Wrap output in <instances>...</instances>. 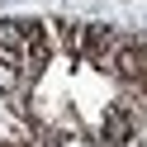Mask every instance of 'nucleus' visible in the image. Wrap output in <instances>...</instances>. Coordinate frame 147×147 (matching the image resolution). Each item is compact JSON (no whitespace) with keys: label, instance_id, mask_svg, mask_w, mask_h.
Listing matches in <instances>:
<instances>
[{"label":"nucleus","instance_id":"nucleus-3","mask_svg":"<svg viewBox=\"0 0 147 147\" xmlns=\"http://www.w3.org/2000/svg\"><path fill=\"white\" fill-rule=\"evenodd\" d=\"M109 71H114L123 86L147 81V48H142V38H119L114 57H109Z\"/></svg>","mask_w":147,"mask_h":147},{"label":"nucleus","instance_id":"nucleus-2","mask_svg":"<svg viewBox=\"0 0 147 147\" xmlns=\"http://www.w3.org/2000/svg\"><path fill=\"white\" fill-rule=\"evenodd\" d=\"M114 48H119V33L109 29V24H81V43H76V57H81V62L109 67Z\"/></svg>","mask_w":147,"mask_h":147},{"label":"nucleus","instance_id":"nucleus-4","mask_svg":"<svg viewBox=\"0 0 147 147\" xmlns=\"http://www.w3.org/2000/svg\"><path fill=\"white\" fill-rule=\"evenodd\" d=\"M29 86H33V81L24 76V62H14V57L0 52V95L19 100V95H29Z\"/></svg>","mask_w":147,"mask_h":147},{"label":"nucleus","instance_id":"nucleus-1","mask_svg":"<svg viewBox=\"0 0 147 147\" xmlns=\"http://www.w3.org/2000/svg\"><path fill=\"white\" fill-rule=\"evenodd\" d=\"M138 119H142L138 105L123 95L119 105H109L105 119H100V142H105V147H128V142L138 138Z\"/></svg>","mask_w":147,"mask_h":147}]
</instances>
